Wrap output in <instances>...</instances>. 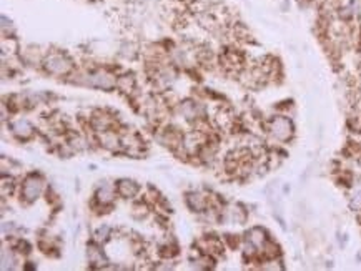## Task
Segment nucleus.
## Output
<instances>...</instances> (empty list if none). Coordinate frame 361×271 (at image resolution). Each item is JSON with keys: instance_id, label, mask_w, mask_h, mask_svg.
<instances>
[{"instance_id": "obj_1", "label": "nucleus", "mask_w": 361, "mask_h": 271, "mask_svg": "<svg viewBox=\"0 0 361 271\" xmlns=\"http://www.w3.org/2000/svg\"><path fill=\"white\" fill-rule=\"evenodd\" d=\"M268 131L270 135L278 142H288L291 137H293V123H291L290 118L282 117H273L270 120V125H268Z\"/></svg>"}, {"instance_id": "obj_2", "label": "nucleus", "mask_w": 361, "mask_h": 271, "mask_svg": "<svg viewBox=\"0 0 361 271\" xmlns=\"http://www.w3.org/2000/svg\"><path fill=\"white\" fill-rule=\"evenodd\" d=\"M45 70L54 75H65L72 70V62L65 55L52 54L45 59Z\"/></svg>"}, {"instance_id": "obj_3", "label": "nucleus", "mask_w": 361, "mask_h": 271, "mask_svg": "<svg viewBox=\"0 0 361 271\" xmlns=\"http://www.w3.org/2000/svg\"><path fill=\"white\" fill-rule=\"evenodd\" d=\"M42 188H43L42 178L32 175V176H28L27 180L24 182V187H22V193H24V198H25L27 201H33V200H35L38 195H40V192H42Z\"/></svg>"}, {"instance_id": "obj_4", "label": "nucleus", "mask_w": 361, "mask_h": 271, "mask_svg": "<svg viewBox=\"0 0 361 271\" xmlns=\"http://www.w3.org/2000/svg\"><path fill=\"white\" fill-rule=\"evenodd\" d=\"M246 241L248 243H251L258 251H261L263 248H265V245L268 243V238H266V232L265 230H261V228H251L248 235H246Z\"/></svg>"}, {"instance_id": "obj_5", "label": "nucleus", "mask_w": 361, "mask_h": 271, "mask_svg": "<svg viewBox=\"0 0 361 271\" xmlns=\"http://www.w3.org/2000/svg\"><path fill=\"white\" fill-rule=\"evenodd\" d=\"M87 83L92 85V86H100V88H112V86H115V80H113L110 75H105V73H92L88 75L87 78Z\"/></svg>"}, {"instance_id": "obj_6", "label": "nucleus", "mask_w": 361, "mask_h": 271, "mask_svg": "<svg viewBox=\"0 0 361 271\" xmlns=\"http://www.w3.org/2000/svg\"><path fill=\"white\" fill-rule=\"evenodd\" d=\"M139 185L135 182H130V180H120L118 185H117V192L122 195L123 198H133L137 193H139Z\"/></svg>"}, {"instance_id": "obj_7", "label": "nucleus", "mask_w": 361, "mask_h": 271, "mask_svg": "<svg viewBox=\"0 0 361 271\" xmlns=\"http://www.w3.org/2000/svg\"><path fill=\"white\" fill-rule=\"evenodd\" d=\"M12 128H14V133L17 137H20V138H28L32 135V126L28 122H25V120H19V122H15Z\"/></svg>"}, {"instance_id": "obj_8", "label": "nucleus", "mask_w": 361, "mask_h": 271, "mask_svg": "<svg viewBox=\"0 0 361 271\" xmlns=\"http://www.w3.org/2000/svg\"><path fill=\"white\" fill-rule=\"evenodd\" d=\"M113 197H115V192H113V188L108 187V185H103V187L99 190V193H97V200H99L102 205L112 203Z\"/></svg>"}, {"instance_id": "obj_9", "label": "nucleus", "mask_w": 361, "mask_h": 271, "mask_svg": "<svg viewBox=\"0 0 361 271\" xmlns=\"http://www.w3.org/2000/svg\"><path fill=\"white\" fill-rule=\"evenodd\" d=\"M188 205H190V208H193V210L202 211L206 208V198L198 193H192V195H188Z\"/></svg>"}, {"instance_id": "obj_10", "label": "nucleus", "mask_w": 361, "mask_h": 271, "mask_svg": "<svg viewBox=\"0 0 361 271\" xmlns=\"http://www.w3.org/2000/svg\"><path fill=\"white\" fill-rule=\"evenodd\" d=\"M108 233H110V228H108V227L100 228L99 232H97V240H99V241H105V240L108 238Z\"/></svg>"}, {"instance_id": "obj_11", "label": "nucleus", "mask_w": 361, "mask_h": 271, "mask_svg": "<svg viewBox=\"0 0 361 271\" xmlns=\"http://www.w3.org/2000/svg\"><path fill=\"white\" fill-rule=\"evenodd\" d=\"M351 206L354 210H361V190L353 195V200H351Z\"/></svg>"}]
</instances>
